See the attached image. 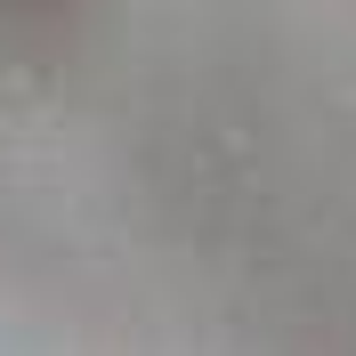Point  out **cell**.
Returning <instances> with one entry per match:
<instances>
[]
</instances>
